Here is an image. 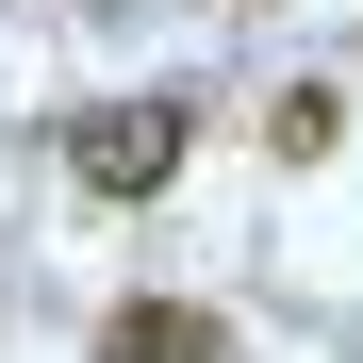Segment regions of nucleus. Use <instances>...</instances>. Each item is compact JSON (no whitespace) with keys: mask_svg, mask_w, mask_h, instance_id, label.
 Instances as JSON below:
<instances>
[{"mask_svg":"<svg viewBox=\"0 0 363 363\" xmlns=\"http://www.w3.org/2000/svg\"><path fill=\"white\" fill-rule=\"evenodd\" d=\"M182 149H199V99H99V116H67V182L83 199H165L182 182Z\"/></svg>","mask_w":363,"mask_h":363,"instance_id":"obj_1","label":"nucleus"},{"mask_svg":"<svg viewBox=\"0 0 363 363\" xmlns=\"http://www.w3.org/2000/svg\"><path fill=\"white\" fill-rule=\"evenodd\" d=\"M99 363H231V330H215V314H182V297H133V314L99 330Z\"/></svg>","mask_w":363,"mask_h":363,"instance_id":"obj_2","label":"nucleus"},{"mask_svg":"<svg viewBox=\"0 0 363 363\" xmlns=\"http://www.w3.org/2000/svg\"><path fill=\"white\" fill-rule=\"evenodd\" d=\"M330 133H347V99H330V83H297V99H264V149H281V165H330Z\"/></svg>","mask_w":363,"mask_h":363,"instance_id":"obj_3","label":"nucleus"}]
</instances>
